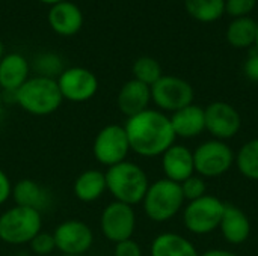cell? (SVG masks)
<instances>
[{
    "mask_svg": "<svg viewBox=\"0 0 258 256\" xmlns=\"http://www.w3.org/2000/svg\"><path fill=\"white\" fill-rule=\"evenodd\" d=\"M124 128L128 137L130 151L142 157L162 155L174 145L177 137L171 119L162 112L151 109L128 118Z\"/></svg>",
    "mask_w": 258,
    "mask_h": 256,
    "instance_id": "obj_1",
    "label": "cell"
},
{
    "mask_svg": "<svg viewBox=\"0 0 258 256\" xmlns=\"http://www.w3.org/2000/svg\"><path fill=\"white\" fill-rule=\"evenodd\" d=\"M104 175L107 190L115 201L132 207L144 201L150 183L145 170L136 163L125 160L109 167Z\"/></svg>",
    "mask_w": 258,
    "mask_h": 256,
    "instance_id": "obj_2",
    "label": "cell"
},
{
    "mask_svg": "<svg viewBox=\"0 0 258 256\" xmlns=\"http://www.w3.org/2000/svg\"><path fill=\"white\" fill-rule=\"evenodd\" d=\"M15 103L33 116H48L54 113L63 98L60 95L57 81L47 77H32L14 94Z\"/></svg>",
    "mask_w": 258,
    "mask_h": 256,
    "instance_id": "obj_3",
    "label": "cell"
},
{
    "mask_svg": "<svg viewBox=\"0 0 258 256\" xmlns=\"http://www.w3.org/2000/svg\"><path fill=\"white\" fill-rule=\"evenodd\" d=\"M41 213L27 207H12L0 216V240L6 244H29L41 232Z\"/></svg>",
    "mask_w": 258,
    "mask_h": 256,
    "instance_id": "obj_4",
    "label": "cell"
},
{
    "mask_svg": "<svg viewBox=\"0 0 258 256\" xmlns=\"http://www.w3.org/2000/svg\"><path fill=\"white\" fill-rule=\"evenodd\" d=\"M183 202L184 196L180 184L166 178L150 184L142 201L145 214L157 223L171 220L181 210Z\"/></svg>",
    "mask_w": 258,
    "mask_h": 256,
    "instance_id": "obj_5",
    "label": "cell"
},
{
    "mask_svg": "<svg viewBox=\"0 0 258 256\" xmlns=\"http://www.w3.org/2000/svg\"><path fill=\"white\" fill-rule=\"evenodd\" d=\"M224 211V202H221L215 196L206 195L197 201L189 202L183 214V222L192 234L206 235L219 228Z\"/></svg>",
    "mask_w": 258,
    "mask_h": 256,
    "instance_id": "obj_6",
    "label": "cell"
},
{
    "mask_svg": "<svg viewBox=\"0 0 258 256\" xmlns=\"http://www.w3.org/2000/svg\"><path fill=\"white\" fill-rule=\"evenodd\" d=\"M92 152L95 160L107 167L125 161V157L130 152L125 128L118 124H109L101 128L95 136Z\"/></svg>",
    "mask_w": 258,
    "mask_h": 256,
    "instance_id": "obj_7",
    "label": "cell"
},
{
    "mask_svg": "<svg viewBox=\"0 0 258 256\" xmlns=\"http://www.w3.org/2000/svg\"><path fill=\"white\" fill-rule=\"evenodd\" d=\"M151 100L159 109L174 113L192 104L194 88L180 77L162 75L151 86Z\"/></svg>",
    "mask_w": 258,
    "mask_h": 256,
    "instance_id": "obj_8",
    "label": "cell"
},
{
    "mask_svg": "<svg viewBox=\"0 0 258 256\" xmlns=\"http://www.w3.org/2000/svg\"><path fill=\"white\" fill-rule=\"evenodd\" d=\"M234 161V154L231 148L222 140L204 142L194 152L195 170L203 177H221L230 170Z\"/></svg>",
    "mask_w": 258,
    "mask_h": 256,
    "instance_id": "obj_9",
    "label": "cell"
},
{
    "mask_svg": "<svg viewBox=\"0 0 258 256\" xmlns=\"http://www.w3.org/2000/svg\"><path fill=\"white\" fill-rule=\"evenodd\" d=\"M100 228L103 235L115 244L132 238L136 228V214L133 207L113 201L103 210Z\"/></svg>",
    "mask_w": 258,
    "mask_h": 256,
    "instance_id": "obj_10",
    "label": "cell"
},
{
    "mask_svg": "<svg viewBox=\"0 0 258 256\" xmlns=\"http://www.w3.org/2000/svg\"><path fill=\"white\" fill-rule=\"evenodd\" d=\"M56 81L62 98L71 103L89 101L98 91L97 75L82 66L63 69L62 74L56 78Z\"/></svg>",
    "mask_w": 258,
    "mask_h": 256,
    "instance_id": "obj_11",
    "label": "cell"
},
{
    "mask_svg": "<svg viewBox=\"0 0 258 256\" xmlns=\"http://www.w3.org/2000/svg\"><path fill=\"white\" fill-rule=\"evenodd\" d=\"M56 249L62 255L82 256L86 253L92 243L94 234L92 229L82 220H65L53 232Z\"/></svg>",
    "mask_w": 258,
    "mask_h": 256,
    "instance_id": "obj_12",
    "label": "cell"
},
{
    "mask_svg": "<svg viewBox=\"0 0 258 256\" xmlns=\"http://www.w3.org/2000/svg\"><path fill=\"white\" fill-rule=\"evenodd\" d=\"M206 130L212 133L216 140H227L234 137L242 125V119L236 107L228 103L216 101L204 109Z\"/></svg>",
    "mask_w": 258,
    "mask_h": 256,
    "instance_id": "obj_13",
    "label": "cell"
},
{
    "mask_svg": "<svg viewBox=\"0 0 258 256\" xmlns=\"http://www.w3.org/2000/svg\"><path fill=\"white\" fill-rule=\"evenodd\" d=\"M162 167L166 180L181 184L195 172L194 152L183 145H172L162 154Z\"/></svg>",
    "mask_w": 258,
    "mask_h": 256,
    "instance_id": "obj_14",
    "label": "cell"
},
{
    "mask_svg": "<svg viewBox=\"0 0 258 256\" xmlns=\"http://www.w3.org/2000/svg\"><path fill=\"white\" fill-rule=\"evenodd\" d=\"M48 24L60 36H73L83 26V14L76 3L63 0L48 11Z\"/></svg>",
    "mask_w": 258,
    "mask_h": 256,
    "instance_id": "obj_15",
    "label": "cell"
},
{
    "mask_svg": "<svg viewBox=\"0 0 258 256\" xmlns=\"http://www.w3.org/2000/svg\"><path fill=\"white\" fill-rule=\"evenodd\" d=\"M150 101H151V88L135 78L124 83L116 97L118 109L127 118L136 116L144 110H147Z\"/></svg>",
    "mask_w": 258,
    "mask_h": 256,
    "instance_id": "obj_16",
    "label": "cell"
},
{
    "mask_svg": "<svg viewBox=\"0 0 258 256\" xmlns=\"http://www.w3.org/2000/svg\"><path fill=\"white\" fill-rule=\"evenodd\" d=\"M29 78V63L24 56L11 53L0 60V89L15 94Z\"/></svg>",
    "mask_w": 258,
    "mask_h": 256,
    "instance_id": "obj_17",
    "label": "cell"
},
{
    "mask_svg": "<svg viewBox=\"0 0 258 256\" xmlns=\"http://www.w3.org/2000/svg\"><path fill=\"white\" fill-rule=\"evenodd\" d=\"M169 119L175 136L184 139L197 137L200 133L206 130V115L204 109L200 106L190 104L181 110H177L172 113Z\"/></svg>",
    "mask_w": 258,
    "mask_h": 256,
    "instance_id": "obj_18",
    "label": "cell"
},
{
    "mask_svg": "<svg viewBox=\"0 0 258 256\" xmlns=\"http://www.w3.org/2000/svg\"><path fill=\"white\" fill-rule=\"evenodd\" d=\"M224 238L231 244H242L251 234V223L248 216L234 205H225V211L219 225Z\"/></svg>",
    "mask_w": 258,
    "mask_h": 256,
    "instance_id": "obj_19",
    "label": "cell"
},
{
    "mask_svg": "<svg viewBox=\"0 0 258 256\" xmlns=\"http://www.w3.org/2000/svg\"><path fill=\"white\" fill-rule=\"evenodd\" d=\"M11 196L14 198L15 205L33 208L39 213L50 204L48 192L41 184L29 178L20 180L18 183H15V186L12 187Z\"/></svg>",
    "mask_w": 258,
    "mask_h": 256,
    "instance_id": "obj_20",
    "label": "cell"
},
{
    "mask_svg": "<svg viewBox=\"0 0 258 256\" xmlns=\"http://www.w3.org/2000/svg\"><path fill=\"white\" fill-rule=\"evenodd\" d=\"M73 190L79 201L94 202L100 199L103 193L107 190L106 175L97 169H88L76 178Z\"/></svg>",
    "mask_w": 258,
    "mask_h": 256,
    "instance_id": "obj_21",
    "label": "cell"
},
{
    "mask_svg": "<svg viewBox=\"0 0 258 256\" xmlns=\"http://www.w3.org/2000/svg\"><path fill=\"white\" fill-rule=\"evenodd\" d=\"M151 256H200L194 244L172 232L160 234L151 244Z\"/></svg>",
    "mask_w": 258,
    "mask_h": 256,
    "instance_id": "obj_22",
    "label": "cell"
},
{
    "mask_svg": "<svg viewBox=\"0 0 258 256\" xmlns=\"http://www.w3.org/2000/svg\"><path fill=\"white\" fill-rule=\"evenodd\" d=\"M257 23L251 17H240L230 23L227 29V39L236 48H246L255 44Z\"/></svg>",
    "mask_w": 258,
    "mask_h": 256,
    "instance_id": "obj_23",
    "label": "cell"
},
{
    "mask_svg": "<svg viewBox=\"0 0 258 256\" xmlns=\"http://www.w3.org/2000/svg\"><path fill=\"white\" fill-rule=\"evenodd\" d=\"M189 15L201 23H213L225 12V0H184Z\"/></svg>",
    "mask_w": 258,
    "mask_h": 256,
    "instance_id": "obj_24",
    "label": "cell"
},
{
    "mask_svg": "<svg viewBox=\"0 0 258 256\" xmlns=\"http://www.w3.org/2000/svg\"><path fill=\"white\" fill-rule=\"evenodd\" d=\"M236 163L243 177L258 181V139L249 140L240 148Z\"/></svg>",
    "mask_w": 258,
    "mask_h": 256,
    "instance_id": "obj_25",
    "label": "cell"
},
{
    "mask_svg": "<svg viewBox=\"0 0 258 256\" xmlns=\"http://www.w3.org/2000/svg\"><path fill=\"white\" fill-rule=\"evenodd\" d=\"M133 75L135 80L151 88L163 74H162V66L156 59L150 56H142L136 59L133 63Z\"/></svg>",
    "mask_w": 258,
    "mask_h": 256,
    "instance_id": "obj_26",
    "label": "cell"
},
{
    "mask_svg": "<svg viewBox=\"0 0 258 256\" xmlns=\"http://www.w3.org/2000/svg\"><path fill=\"white\" fill-rule=\"evenodd\" d=\"M35 69L39 72V77H47V78H54L62 74V60L53 54V53H45L39 54L38 59L35 60Z\"/></svg>",
    "mask_w": 258,
    "mask_h": 256,
    "instance_id": "obj_27",
    "label": "cell"
},
{
    "mask_svg": "<svg viewBox=\"0 0 258 256\" xmlns=\"http://www.w3.org/2000/svg\"><path fill=\"white\" fill-rule=\"evenodd\" d=\"M180 187H181V192H183V196H184V199H187V201H197V199H200V198H203V196H206V183H204V180L203 178H200V177H190V178H187L186 181H183L181 184H180Z\"/></svg>",
    "mask_w": 258,
    "mask_h": 256,
    "instance_id": "obj_28",
    "label": "cell"
},
{
    "mask_svg": "<svg viewBox=\"0 0 258 256\" xmlns=\"http://www.w3.org/2000/svg\"><path fill=\"white\" fill-rule=\"evenodd\" d=\"M29 246H30V250L38 256L50 255L56 249L53 234H47V232H39L36 237H33Z\"/></svg>",
    "mask_w": 258,
    "mask_h": 256,
    "instance_id": "obj_29",
    "label": "cell"
},
{
    "mask_svg": "<svg viewBox=\"0 0 258 256\" xmlns=\"http://www.w3.org/2000/svg\"><path fill=\"white\" fill-rule=\"evenodd\" d=\"M257 5V0H225V11L236 17H248L251 11H254Z\"/></svg>",
    "mask_w": 258,
    "mask_h": 256,
    "instance_id": "obj_30",
    "label": "cell"
},
{
    "mask_svg": "<svg viewBox=\"0 0 258 256\" xmlns=\"http://www.w3.org/2000/svg\"><path fill=\"white\" fill-rule=\"evenodd\" d=\"M113 256H142V250L135 240L128 238L115 244Z\"/></svg>",
    "mask_w": 258,
    "mask_h": 256,
    "instance_id": "obj_31",
    "label": "cell"
},
{
    "mask_svg": "<svg viewBox=\"0 0 258 256\" xmlns=\"http://www.w3.org/2000/svg\"><path fill=\"white\" fill-rule=\"evenodd\" d=\"M243 72L251 81H258V53H252L245 65H243Z\"/></svg>",
    "mask_w": 258,
    "mask_h": 256,
    "instance_id": "obj_32",
    "label": "cell"
},
{
    "mask_svg": "<svg viewBox=\"0 0 258 256\" xmlns=\"http://www.w3.org/2000/svg\"><path fill=\"white\" fill-rule=\"evenodd\" d=\"M12 195V184L8 178V175L0 169V205L5 204Z\"/></svg>",
    "mask_w": 258,
    "mask_h": 256,
    "instance_id": "obj_33",
    "label": "cell"
},
{
    "mask_svg": "<svg viewBox=\"0 0 258 256\" xmlns=\"http://www.w3.org/2000/svg\"><path fill=\"white\" fill-rule=\"evenodd\" d=\"M201 256H237L233 252H228V250H221V249H215V250H209L206 253H203Z\"/></svg>",
    "mask_w": 258,
    "mask_h": 256,
    "instance_id": "obj_34",
    "label": "cell"
},
{
    "mask_svg": "<svg viewBox=\"0 0 258 256\" xmlns=\"http://www.w3.org/2000/svg\"><path fill=\"white\" fill-rule=\"evenodd\" d=\"M39 2H42V3H47V5H56V3H60V2H63V0H39Z\"/></svg>",
    "mask_w": 258,
    "mask_h": 256,
    "instance_id": "obj_35",
    "label": "cell"
},
{
    "mask_svg": "<svg viewBox=\"0 0 258 256\" xmlns=\"http://www.w3.org/2000/svg\"><path fill=\"white\" fill-rule=\"evenodd\" d=\"M3 56H5V48H3V42L0 41V60L3 59Z\"/></svg>",
    "mask_w": 258,
    "mask_h": 256,
    "instance_id": "obj_36",
    "label": "cell"
},
{
    "mask_svg": "<svg viewBox=\"0 0 258 256\" xmlns=\"http://www.w3.org/2000/svg\"><path fill=\"white\" fill-rule=\"evenodd\" d=\"M255 48H257V53H258V23H257V36H255Z\"/></svg>",
    "mask_w": 258,
    "mask_h": 256,
    "instance_id": "obj_37",
    "label": "cell"
},
{
    "mask_svg": "<svg viewBox=\"0 0 258 256\" xmlns=\"http://www.w3.org/2000/svg\"><path fill=\"white\" fill-rule=\"evenodd\" d=\"M2 103H3V92L0 89V110H2Z\"/></svg>",
    "mask_w": 258,
    "mask_h": 256,
    "instance_id": "obj_38",
    "label": "cell"
},
{
    "mask_svg": "<svg viewBox=\"0 0 258 256\" xmlns=\"http://www.w3.org/2000/svg\"><path fill=\"white\" fill-rule=\"evenodd\" d=\"M60 256H71V255H60Z\"/></svg>",
    "mask_w": 258,
    "mask_h": 256,
    "instance_id": "obj_39",
    "label": "cell"
}]
</instances>
